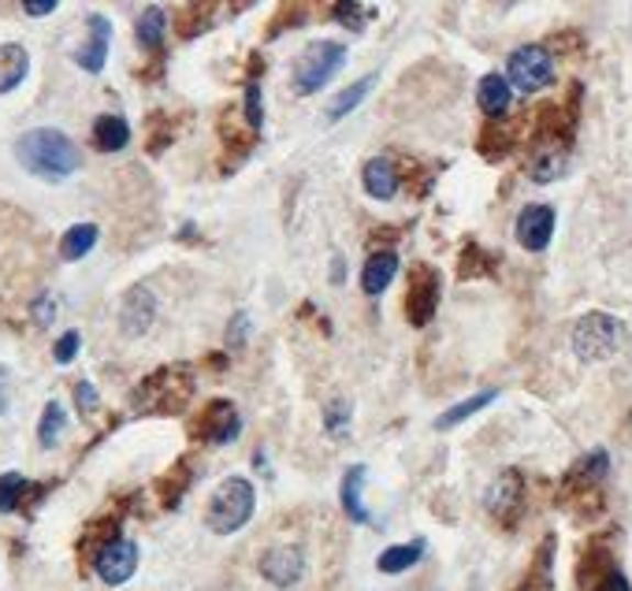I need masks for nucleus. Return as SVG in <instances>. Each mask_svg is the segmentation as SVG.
Instances as JSON below:
<instances>
[{"instance_id":"nucleus-24","label":"nucleus","mask_w":632,"mask_h":591,"mask_svg":"<svg viewBox=\"0 0 632 591\" xmlns=\"http://www.w3.org/2000/svg\"><path fill=\"white\" fill-rule=\"evenodd\" d=\"M26 72H31V56H26V48L15 45V42L0 45V94H12L15 86L26 78Z\"/></svg>"},{"instance_id":"nucleus-1","label":"nucleus","mask_w":632,"mask_h":591,"mask_svg":"<svg viewBox=\"0 0 632 591\" xmlns=\"http://www.w3.org/2000/svg\"><path fill=\"white\" fill-rule=\"evenodd\" d=\"M15 156H19V164H23L26 172L37 175V179H48V183L67 179V175H75V172H79V164H82L79 145H75L64 131H56V127H37V131H26L15 142Z\"/></svg>"},{"instance_id":"nucleus-39","label":"nucleus","mask_w":632,"mask_h":591,"mask_svg":"<svg viewBox=\"0 0 632 591\" xmlns=\"http://www.w3.org/2000/svg\"><path fill=\"white\" fill-rule=\"evenodd\" d=\"M75 402H79V409L86 413V417H90V413L97 409V391H93V383H79V387H75Z\"/></svg>"},{"instance_id":"nucleus-20","label":"nucleus","mask_w":632,"mask_h":591,"mask_svg":"<svg viewBox=\"0 0 632 591\" xmlns=\"http://www.w3.org/2000/svg\"><path fill=\"white\" fill-rule=\"evenodd\" d=\"M395 275H398V253L395 250H376L362 269V287H365V294H373V298H376V294H384L387 287H391Z\"/></svg>"},{"instance_id":"nucleus-26","label":"nucleus","mask_w":632,"mask_h":591,"mask_svg":"<svg viewBox=\"0 0 632 591\" xmlns=\"http://www.w3.org/2000/svg\"><path fill=\"white\" fill-rule=\"evenodd\" d=\"M373 86H376V75H365V78H357L354 86H346V90L339 94L332 105H328V120L339 123V120H343V116L354 112V108L368 97V90H373Z\"/></svg>"},{"instance_id":"nucleus-10","label":"nucleus","mask_w":632,"mask_h":591,"mask_svg":"<svg viewBox=\"0 0 632 591\" xmlns=\"http://www.w3.org/2000/svg\"><path fill=\"white\" fill-rule=\"evenodd\" d=\"M93 569L109 588L126 584V580L134 577V569H138V544H134V539H123V536L109 539V544L97 550Z\"/></svg>"},{"instance_id":"nucleus-34","label":"nucleus","mask_w":632,"mask_h":591,"mask_svg":"<svg viewBox=\"0 0 632 591\" xmlns=\"http://www.w3.org/2000/svg\"><path fill=\"white\" fill-rule=\"evenodd\" d=\"M332 15H335L343 26H350V31H365V23H368V15H373V12H365V8L357 4V0H335Z\"/></svg>"},{"instance_id":"nucleus-33","label":"nucleus","mask_w":632,"mask_h":591,"mask_svg":"<svg viewBox=\"0 0 632 591\" xmlns=\"http://www.w3.org/2000/svg\"><path fill=\"white\" fill-rule=\"evenodd\" d=\"M350 417H354V406H350L346 398H332L324 406V428L332 431V436H346V428H350Z\"/></svg>"},{"instance_id":"nucleus-35","label":"nucleus","mask_w":632,"mask_h":591,"mask_svg":"<svg viewBox=\"0 0 632 591\" xmlns=\"http://www.w3.org/2000/svg\"><path fill=\"white\" fill-rule=\"evenodd\" d=\"M246 123L253 134H260V123H265V108H260V86L246 83Z\"/></svg>"},{"instance_id":"nucleus-22","label":"nucleus","mask_w":632,"mask_h":591,"mask_svg":"<svg viewBox=\"0 0 632 591\" xmlns=\"http://www.w3.org/2000/svg\"><path fill=\"white\" fill-rule=\"evenodd\" d=\"M424 550H428L424 539H410V544H395V547H387L384 555L376 558V569H379V573H387V577H398V573H406V569H413L417 561L424 558Z\"/></svg>"},{"instance_id":"nucleus-8","label":"nucleus","mask_w":632,"mask_h":591,"mask_svg":"<svg viewBox=\"0 0 632 591\" xmlns=\"http://www.w3.org/2000/svg\"><path fill=\"white\" fill-rule=\"evenodd\" d=\"M193 436L201 442H212V447H223V442H235L242 436V417L231 398H212L201 406V413L193 417Z\"/></svg>"},{"instance_id":"nucleus-41","label":"nucleus","mask_w":632,"mask_h":591,"mask_svg":"<svg viewBox=\"0 0 632 591\" xmlns=\"http://www.w3.org/2000/svg\"><path fill=\"white\" fill-rule=\"evenodd\" d=\"M8 409V369H0V413Z\"/></svg>"},{"instance_id":"nucleus-18","label":"nucleus","mask_w":632,"mask_h":591,"mask_svg":"<svg viewBox=\"0 0 632 591\" xmlns=\"http://www.w3.org/2000/svg\"><path fill=\"white\" fill-rule=\"evenodd\" d=\"M510 101H513V86L506 83V75H484L480 86H476V105L488 120H502L510 112Z\"/></svg>"},{"instance_id":"nucleus-38","label":"nucleus","mask_w":632,"mask_h":591,"mask_svg":"<svg viewBox=\"0 0 632 591\" xmlns=\"http://www.w3.org/2000/svg\"><path fill=\"white\" fill-rule=\"evenodd\" d=\"M591 591H632V584H629V577L621 573V569H610V573L602 577Z\"/></svg>"},{"instance_id":"nucleus-7","label":"nucleus","mask_w":632,"mask_h":591,"mask_svg":"<svg viewBox=\"0 0 632 591\" xmlns=\"http://www.w3.org/2000/svg\"><path fill=\"white\" fill-rule=\"evenodd\" d=\"M506 83L521 94H540L554 83V56L547 45H521L518 53H510L506 64Z\"/></svg>"},{"instance_id":"nucleus-19","label":"nucleus","mask_w":632,"mask_h":591,"mask_svg":"<svg viewBox=\"0 0 632 591\" xmlns=\"http://www.w3.org/2000/svg\"><path fill=\"white\" fill-rule=\"evenodd\" d=\"M566 164H569L566 145L536 142V153H532V161H529V175L536 183H554L558 175H566Z\"/></svg>"},{"instance_id":"nucleus-25","label":"nucleus","mask_w":632,"mask_h":591,"mask_svg":"<svg viewBox=\"0 0 632 591\" xmlns=\"http://www.w3.org/2000/svg\"><path fill=\"white\" fill-rule=\"evenodd\" d=\"M164 34H168V15H164V8H145L138 15V26H134V37H138V45L145 53H157L164 45Z\"/></svg>"},{"instance_id":"nucleus-9","label":"nucleus","mask_w":632,"mask_h":591,"mask_svg":"<svg viewBox=\"0 0 632 591\" xmlns=\"http://www.w3.org/2000/svg\"><path fill=\"white\" fill-rule=\"evenodd\" d=\"M484 510L499 521V525L510 528L513 521L521 517L524 510V480L518 469H506L495 477V484L488 488V495H484Z\"/></svg>"},{"instance_id":"nucleus-17","label":"nucleus","mask_w":632,"mask_h":591,"mask_svg":"<svg viewBox=\"0 0 632 591\" xmlns=\"http://www.w3.org/2000/svg\"><path fill=\"white\" fill-rule=\"evenodd\" d=\"M365 477H368V469L365 466H350L343 472V488H339V499H343V510H346V517L354 521V525H373V514H368V506H365Z\"/></svg>"},{"instance_id":"nucleus-40","label":"nucleus","mask_w":632,"mask_h":591,"mask_svg":"<svg viewBox=\"0 0 632 591\" xmlns=\"http://www.w3.org/2000/svg\"><path fill=\"white\" fill-rule=\"evenodd\" d=\"M56 4H60V0H23V12L34 15V19H42L48 12H56Z\"/></svg>"},{"instance_id":"nucleus-4","label":"nucleus","mask_w":632,"mask_h":591,"mask_svg":"<svg viewBox=\"0 0 632 591\" xmlns=\"http://www.w3.org/2000/svg\"><path fill=\"white\" fill-rule=\"evenodd\" d=\"M193 394V372H187L182 364L171 369H157L149 380L134 391V406L142 413H179Z\"/></svg>"},{"instance_id":"nucleus-6","label":"nucleus","mask_w":632,"mask_h":591,"mask_svg":"<svg viewBox=\"0 0 632 591\" xmlns=\"http://www.w3.org/2000/svg\"><path fill=\"white\" fill-rule=\"evenodd\" d=\"M440 298H443V283H440V272L432 264H410L406 272V298H402V309H406V320L413 328H424L432 324L435 309H440Z\"/></svg>"},{"instance_id":"nucleus-27","label":"nucleus","mask_w":632,"mask_h":591,"mask_svg":"<svg viewBox=\"0 0 632 591\" xmlns=\"http://www.w3.org/2000/svg\"><path fill=\"white\" fill-rule=\"evenodd\" d=\"M97 234H101V231H97L93 223H75V228L60 239V258L64 261H82L86 253L97 245Z\"/></svg>"},{"instance_id":"nucleus-16","label":"nucleus","mask_w":632,"mask_h":591,"mask_svg":"<svg viewBox=\"0 0 632 591\" xmlns=\"http://www.w3.org/2000/svg\"><path fill=\"white\" fill-rule=\"evenodd\" d=\"M362 183H365V194L376 197V201H391L402 186V172L395 167L391 156H373L362 172Z\"/></svg>"},{"instance_id":"nucleus-13","label":"nucleus","mask_w":632,"mask_h":591,"mask_svg":"<svg viewBox=\"0 0 632 591\" xmlns=\"http://www.w3.org/2000/svg\"><path fill=\"white\" fill-rule=\"evenodd\" d=\"M554 239V209L551 205H524L518 216V242L529 253H543Z\"/></svg>"},{"instance_id":"nucleus-21","label":"nucleus","mask_w":632,"mask_h":591,"mask_svg":"<svg viewBox=\"0 0 632 591\" xmlns=\"http://www.w3.org/2000/svg\"><path fill=\"white\" fill-rule=\"evenodd\" d=\"M217 15H220V0H190L179 12V19H175V31H179V37H198L217 23Z\"/></svg>"},{"instance_id":"nucleus-31","label":"nucleus","mask_w":632,"mask_h":591,"mask_svg":"<svg viewBox=\"0 0 632 591\" xmlns=\"http://www.w3.org/2000/svg\"><path fill=\"white\" fill-rule=\"evenodd\" d=\"M64 428H67V413L60 402H48L45 413H42V425H37V442L48 450V447H56V442L64 439Z\"/></svg>"},{"instance_id":"nucleus-28","label":"nucleus","mask_w":632,"mask_h":591,"mask_svg":"<svg viewBox=\"0 0 632 591\" xmlns=\"http://www.w3.org/2000/svg\"><path fill=\"white\" fill-rule=\"evenodd\" d=\"M513 142H518V138H513L510 127L502 120H491L480 134V153L488 156V161H502V156L513 150Z\"/></svg>"},{"instance_id":"nucleus-15","label":"nucleus","mask_w":632,"mask_h":591,"mask_svg":"<svg viewBox=\"0 0 632 591\" xmlns=\"http://www.w3.org/2000/svg\"><path fill=\"white\" fill-rule=\"evenodd\" d=\"M109 42H112V23L104 15H90V37H86V45L75 53V64L82 67V72L97 75L109 61Z\"/></svg>"},{"instance_id":"nucleus-3","label":"nucleus","mask_w":632,"mask_h":591,"mask_svg":"<svg viewBox=\"0 0 632 591\" xmlns=\"http://www.w3.org/2000/svg\"><path fill=\"white\" fill-rule=\"evenodd\" d=\"M625 339H629V331L618 317H610V313H585V317L577 320V328H573L569 342L580 361L596 364V361L614 358V353L625 347Z\"/></svg>"},{"instance_id":"nucleus-30","label":"nucleus","mask_w":632,"mask_h":591,"mask_svg":"<svg viewBox=\"0 0 632 591\" xmlns=\"http://www.w3.org/2000/svg\"><path fill=\"white\" fill-rule=\"evenodd\" d=\"M480 275H495V258L476 242H469L458 261V280H480Z\"/></svg>"},{"instance_id":"nucleus-36","label":"nucleus","mask_w":632,"mask_h":591,"mask_svg":"<svg viewBox=\"0 0 632 591\" xmlns=\"http://www.w3.org/2000/svg\"><path fill=\"white\" fill-rule=\"evenodd\" d=\"M79 350H82V335L79 331H64L60 342L53 347V358L60 364H67V361H75V353H79Z\"/></svg>"},{"instance_id":"nucleus-12","label":"nucleus","mask_w":632,"mask_h":591,"mask_svg":"<svg viewBox=\"0 0 632 591\" xmlns=\"http://www.w3.org/2000/svg\"><path fill=\"white\" fill-rule=\"evenodd\" d=\"M157 320V298H153L149 287H131L123 294V305H120V328L126 339H138L153 328Z\"/></svg>"},{"instance_id":"nucleus-5","label":"nucleus","mask_w":632,"mask_h":591,"mask_svg":"<svg viewBox=\"0 0 632 591\" xmlns=\"http://www.w3.org/2000/svg\"><path fill=\"white\" fill-rule=\"evenodd\" d=\"M343 64H346V45H339V42H317V45L301 48V56L295 61V72H290L295 94L309 97V94L324 90V86L343 72Z\"/></svg>"},{"instance_id":"nucleus-32","label":"nucleus","mask_w":632,"mask_h":591,"mask_svg":"<svg viewBox=\"0 0 632 591\" xmlns=\"http://www.w3.org/2000/svg\"><path fill=\"white\" fill-rule=\"evenodd\" d=\"M26 491H31V480L23 472H4L0 477V514H15L23 506Z\"/></svg>"},{"instance_id":"nucleus-14","label":"nucleus","mask_w":632,"mask_h":591,"mask_svg":"<svg viewBox=\"0 0 632 591\" xmlns=\"http://www.w3.org/2000/svg\"><path fill=\"white\" fill-rule=\"evenodd\" d=\"M610 472V455L607 450H591V455H585L566 472V495H591V491H599V484L607 480Z\"/></svg>"},{"instance_id":"nucleus-29","label":"nucleus","mask_w":632,"mask_h":591,"mask_svg":"<svg viewBox=\"0 0 632 591\" xmlns=\"http://www.w3.org/2000/svg\"><path fill=\"white\" fill-rule=\"evenodd\" d=\"M499 398V391H480V394H473V398H465L462 406H454V409H446L440 420H435V428L446 431V428H454V425H462V420H469L473 413H480L484 406H491V402Z\"/></svg>"},{"instance_id":"nucleus-2","label":"nucleus","mask_w":632,"mask_h":591,"mask_svg":"<svg viewBox=\"0 0 632 591\" xmlns=\"http://www.w3.org/2000/svg\"><path fill=\"white\" fill-rule=\"evenodd\" d=\"M253 510H257V488H253L246 477H228L212 491L206 525L209 532H217V536H235V532L250 525Z\"/></svg>"},{"instance_id":"nucleus-23","label":"nucleus","mask_w":632,"mask_h":591,"mask_svg":"<svg viewBox=\"0 0 632 591\" xmlns=\"http://www.w3.org/2000/svg\"><path fill=\"white\" fill-rule=\"evenodd\" d=\"M131 142V123L123 116H97L93 120V145L101 153H120Z\"/></svg>"},{"instance_id":"nucleus-11","label":"nucleus","mask_w":632,"mask_h":591,"mask_svg":"<svg viewBox=\"0 0 632 591\" xmlns=\"http://www.w3.org/2000/svg\"><path fill=\"white\" fill-rule=\"evenodd\" d=\"M257 573L268 580L271 588H295L306 577V555L295 544H276L257 558Z\"/></svg>"},{"instance_id":"nucleus-37","label":"nucleus","mask_w":632,"mask_h":591,"mask_svg":"<svg viewBox=\"0 0 632 591\" xmlns=\"http://www.w3.org/2000/svg\"><path fill=\"white\" fill-rule=\"evenodd\" d=\"M246 339H250V313H235V320H231V328H228V347L242 350Z\"/></svg>"}]
</instances>
